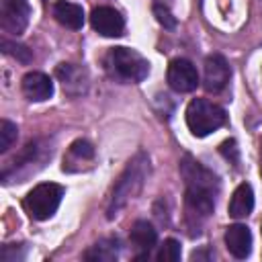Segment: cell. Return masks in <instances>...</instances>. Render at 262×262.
Listing matches in <instances>:
<instances>
[{"mask_svg": "<svg viewBox=\"0 0 262 262\" xmlns=\"http://www.w3.org/2000/svg\"><path fill=\"white\" fill-rule=\"evenodd\" d=\"M147 174V158L143 154H137L125 168V172L121 174V178L117 180L115 184V190H113V196H111V205H108V217L117 215V211L129 201L133 199L141 184H143V178Z\"/></svg>", "mask_w": 262, "mask_h": 262, "instance_id": "3957f363", "label": "cell"}, {"mask_svg": "<svg viewBox=\"0 0 262 262\" xmlns=\"http://www.w3.org/2000/svg\"><path fill=\"white\" fill-rule=\"evenodd\" d=\"M225 248L233 258H248L252 252V231L242 223L229 225L225 229Z\"/></svg>", "mask_w": 262, "mask_h": 262, "instance_id": "8fae6325", "label": "cell"}, {"mask_svg": "<svg viewBox=\"0 0 262 262\" xmlns=\"http://www.w3.org/2000/svg\"><path fill=\"white\" fill-rule=\"evenodd\" d=\"M55 74L61 80L63 90H72V84H78L80 90H82V84H80L82 82V70L76 68L74 63H59L57 70H55Z\"/></svg>", "mask_w": 262, "mask_h": 262, "instance_id": "e0dca14e", "label": "cell"}, {"mask_svg": "<svg viewBox=\"0 0 262 262\" xmlns=\"http://www.w3.org/2000/svg\"><path fill=\"white\" fill-rule=\"evenodd\" d=\"M180 174H182L184 184H186V192H184L186 217L199 223L205 217H209L215 209V196L219 192V180L211 170H207L192 156L182 158Z\"/></svg>", "mask_w": 262, "mask_h": 262, "instance_id": "6da1fadb", "label": "cell"}, {"mask_svg": "<svg viewBox=\"0 0 262 262\" xmlns=\"http://www.w3.org/2000/svg\"><path fill=\"white\" fill-rule=\"evenodd\" d=\"M92 158H94V147H92L86 139H78V141H74V143L70 145L68 158H63V170H66L72 162L82 164V162H90Z\"/></svg>", "mask_w": 262, "mask_h": 262, "instance_id": "2e32d148", "label": "cell"}, {"mask_svg": "<svg viewBox=\"0 0 262 262\" xmlns=\"http://www.w3.org/2000/svg\"><path fill=\"white\" fill-rule=\"evenodd\" d=\"M184 117H186V125H188L190 133L194 137H207L209 133L217 131L227 119L225 111L219 104H215L211 100H205V98L190 100L188 106H186Z\"/></svg>", "mask_w": 262, "mask_h": 262, "instance_id": "277c9868", "label": "cell"}, {"mask_svg": "<svg viewBox=\"0 0 262 262\" xmlns=\"http://www.w3.org/2000/svg\"><path fill=\"white\" fill-rule=\"evenodd\" d=\"M252 209H254V190H252V186L248 182H242L233 190L227 211H229V215L233 219H244V217H248L252 213Z\"/></svg>", "mask_w": 262, "mask_h": 262, "instance_id": "4fadbf2b", "label": "cell"}, {"mask_svg": "<svg viewBox=\"0 0 262 262\" xmlns=\"http://www.w3.org/2000/svg\"><path fill=\"white\" fill-rule=\"evenodd\" d=\"M104 66L108 74L121 82H143L149 74V61L135 49L129 47H113L106 53Z\"/></svg>", "mask_w": 262, "mask_h": 262, "instance_id": "7a4b0ae2", "label": "cell"}, {"mask_svg": "<svg viewBox=\"0 0 262 262\" xmlns=\"http://www.w3.org/2000/svg\"><path fill=\"white\" fill-rule=\"evenodd\" d=\"M61 199H63V186L55 182H41L27 192L23 207L33 219L45 221L55 215V211L61 205Z\"/></svg>", "mask_w": 262, "mask_h": 262, "instance_id": "5b68a950", "label": "cell"}, {"mask_svg": "<svg viewBox=\"0 0 262 262\" xmlns=\"http://www.w3.org/2000/svg\"><path fill=\"white\" fill-rule=\"evenodd\" d=\"M20 90H23V94L29 100L43 102V100L51 98V94H53V82L43 72H29L20 80Z\"/></svg>", "mask_w": 262, "mask_h": 262, "instance_id": "30bf717a", "label": "cell"}, {"mask_svg": "<svg viewBox=\"0 0 262 262\" xmlns=\"http://www.w3.org/2000/svg\"><path fill=\"white\" fill-rule=\"evenodd\" d=\"M16 133H18V129H16L14 123H10V121H6V119L0 121V151H2V154L10 149V145H12L14 139H16Z\"/></svg>", "mask_w": 262, "mask_h": 262, "instance_id": "ac0fdd59", "label": "cell"}, {"mask_svg": "<svg viewBox=\"0 0 262 262\" xmlns=\"http://www.w3.org/2000/svg\"><path fill=\"white\" fill-rule=\"evenodd\" d=\"M90 25L102 37H119V35H123V29H125L123 16L111 6L94 8L90 14Z\"/></svg>", "mask_w": 262, "mask_h": 262, "instance_id": "9c48e42d", "label": "cell"}, {"mask_svg": "<svg viewBox=\"0 0 262 262\" xmlns=\"http://www.w3.org/2000/svg\"><path fill=\"white\" fill-rule=\"evenodd\" d=\"M166 80H168V86L176 92H192L199 86V72L192 61L184 57H176L168 66Z\"/></svg>", "mask_w": 262, "mask_h": 262, "instance_id": "8992f818", "label": "cell"}, {"mask_svg": "<svg viewBox=\"0 0 262 262\" xmlns=\"http://www.w3.org/2000/svg\"><path fill=\"white\" fill-rule=\"evenodd\" d=\"M154 14H156L158 23L164 25L166 29H174V27H176V18L172 16V12H170L168 6H164V4H154Z\"/></svg>", "mask_w": 262, "mask_h": 262, "instance_id": "44dd1931", "label": "cell"}, {"mask_svg": "<svg viewBox=\"0 0 262 262\" xmlns=\"http://www.w3.org/2000/svg\"><path fill=\"white\" fill-rule=\"evenodd\" d=\"M2 51H4L6 55L16 57V59L23 61V63H29V61H31V51H29L25 45L12 43V41H8V39H2Z\"/></svg>", "mask_w": 262, "mask_h": 262, "instance_id": "ffe728a7", "label": "cell"}, {"mask_svg": "<svg viewBox=\"0 0 262 262\" xmlns=\"http://www.w3.org/2000/svg\"><path fill=\"white\" fill-rule=\"evenodd\" d=\"M29 16H31V6L27 0H2L0 27L6 33L20 35L29 25Z\"/></svg>", "mask_w": 262, "mask_h": 262, "instance_id": "52a82bcc", "label": "cell"}, {"mask_svg": "<svg viewBox=\"0 0 262 262\" xmlns=\"http://www.w3.org/2000/svg\"><path fill=\"white\" fill-rule=\"evenodd\" d=\"M229 76H231V72H229V63L225 61L223 55L213 53V55H209V57L205 59L203 86H205L207 92H213V94L221 92V90L227 86Z\"/></svg>", "mask_w": 262, "mask_h": 262, "instance_id": "ba28073f", "label": "cell"}, {"mask_svg": "<svg viewBox=\"0 0 262 262\" xmlns=\"http://www.w3.org/2000/svg\"><path fill=\"white\" fill-rule=\"evenodd\" d=\"M129 239H131L133 248H135L137 252H141V256H137V258H143V256H147L149 250L156 246L158 233H156V229H154L151 223H147V221H135L133 227H131Z\"/></svg>", "mask_w": 262, "mask_h": 262, "instance_id": "5bb4252c", "label": "cell"}, {"mask_svg": "<svg viewBox=\"0 0 262 262\" xmlns=\"http://www.w3.org/2000/svg\"><path fill=\"white\" fill-rule=\"evenodd\" d=\"M117 256H119V242L115 237H106V239L96 242L84 254L86 260H96V262H113V260H117Z\"/></svg>", "mask_w": 262, "mask_h": 262, "instance_id": "9a60e30c", "label": "cell"}, {"mask_svg": "<svg viewBox=\"0 0 262 262\" xmlns=\"http://www.w3.org/2000/svg\"><path fill=\"white\" fill-rule=\"evenodd\" d=\"M180 260V244L176 239H166L158 250V262H176Z\"/></svg>", "mask_w": 262, "mask_h": 262, "instance_id": "d6986e66", "label": "cell"}, {"mask_svg": "<svg viewBox=\"0 0 262 262\" xmlns=\"http://www.w3.org/2000/svg\"><path fill=\"white\" fill-rule=\"evenodd\" d=\"M53 16L66 29L78 31L84 25V10H82V6L74 4V2H68V0H57L53 4Z\"/></svg>", "mask_w": 262, "mask_h": 262, "instance_id": "7c38bea8", "label": "cell"}]
</instances>
